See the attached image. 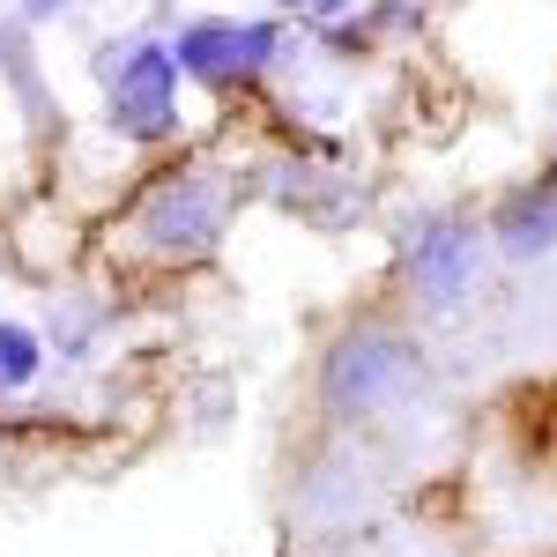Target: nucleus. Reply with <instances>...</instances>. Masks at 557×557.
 I'll use <instances>...</instances> for the list:
<instances>
[{
	"label": "nucleus",
	"instance_id": "nucleus-1",
	"mask_svg": "<svg viewBox=\"0 0 557 557\" xmlns=\"http://www.w3.org/2000/svg\"><path fill=\"white\" fill-rule=\"evenodd\" d=\"M417 343L386 320H364V327H343L327 357H320V409L335 424H357V417H380L394 409L409 386H417Z\"/></svg>",
	"mask_w": 557,
	"mask_h": 557
},
{
	"label": "nucleus",
	"instance_id": "nucleus-7",
	"mask_svg": "<svg viewBox=\"0 0 557 557\" xmlns=\"http://www.w3.org/2000/svg\"><path fill=\"white\" fill-rule=\"evenodd\" d=\"M45 372V343L23 320H0V394H23Z\"/></svg>",
	"mask_w": 557,
	"mask_h": 557
},
{
	"label": "nucleus",
	"instance_id": "nucleus-2",
	"mask_svg": "<svg viewBox=\"0 0 557 557\" xmlns=\"http://www.w3.org/2000/svg\"><path fill=\"white\" fill-rule=\"evenodd\" d=\"M483 231L475 215L461 209H424L401 223V283L409 298L431 305V312H454V305L475 298V275H483Z\"/></svg>",
	"mask_w": 557,
	"mask_h": 557
},
{
	"label": "nucleus",
	"instance_id": "nucleus-6",
	"mask_svg": "<svg viewBox=\"0 0 557 557\" xmlns=\"http://www.w3.org/2000/svg\"><path fill=\"white\" fill-rule=\"evenodd\" d=\"M483 238L506 260H550L557 253V178L535 172L520 186H506L491 201V215H483Z\"/></svg>",
	"mask_w": 557,
	"mask_h": 557
},
{
	"label": "nucleus",
	"instance_id": "nucleus-9",
	"mask_svg": "<svg viewBox=\"0 0 557 557\" xmlns=\"http://www.w3.org/2000/svg\"><path fill=\"white\" fill-rule=\"evenodd\" d=\"M290 8H305V15H343L349 0H290Z\"/></svg>",
	"mask_w": 557,
	"mask_h": 557
},
{
	"label": "nucleus",
	"instance_id": "nucleus-4",
	"mask_svg": "<svg viewBox=\"0 0 557 557\" xmlns=\"http://www.w3.org/2000/svg\"><path fill=\"white\" fill-rule=\"evenodd\" d=\"M223 215H231V194L215 172H164L149 194H141V215L134 231L157 246V253H209L223 238Z\"/></svg>",
	"mask_w": 557,
	"mask_h": 557
},
{
	"label": "nucleus",
	"instance_id": "nucleus-8",
	"mask_svg": "<svg viewBox=\"0 0 557 557\" xmlns=\"http://www.w3.org/2000/svg\"><path fill=\"white\" fill-rule=\"evenodd\" d=\"M67 8H75V0H23V15H30V23H52V15H67Z\"/></svg>",
	"mask_w": 557,
	"mask_h": 557
},
{
	"label": "nucleus",
	"instance_id": "nucleus-10",
	"mask_svg": "<svg viewBox=\"0 0 557 557\" xmlns=\"http://www.w3.org/2000/svg\"><path fill=\"white\" fill-rule=\"evenodd\" d=\"M550 178H557V157H550Z\"/></svg>",
	"mask_w": 557,
	"mask_h": 557
},
{
	"label": "nucleus",
	"instance_id": "nucleus-3",
	"mask_svg": "<svg viewBox=\"0 0 557 557\" xmlns=\"http://www.w3.org/2000/svg\"><path fill=\"white\" fill-rule=\"evenodd\" d=\"M104 112H112V134L120 141H172L178 134V60L172 45L134 38L127 52H112L104 67Z\"/></svg>",
	"mask_w": 557,
	"mask_h": 557
},
{
	"label": "nucleus",
	"instance_id": "nucleus-5",
	"mask_svg": "<svg viewBox=\"0 0 557 557\" xmlns=\"http://www.w3.org/2000/svg\"><path fill=\"white\" fill-rule=\"evenodd\" d=\"M275 52H283V30H275V23H231V15H201V23H186L178 45H172L178 75H194V83H209V89L253 83Z\"/></svg>",
	"mask_w": 557,
	"mask_h": 557
}]
</instances>
